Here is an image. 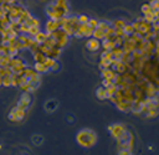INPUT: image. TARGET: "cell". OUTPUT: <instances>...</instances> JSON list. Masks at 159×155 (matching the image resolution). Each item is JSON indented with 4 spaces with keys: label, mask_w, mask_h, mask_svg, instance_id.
Here are the masks:
<instances>
[{
    "label": "cell",
    "mask_w": 159,
    "mask_h": 155,
    "mask_svg": "<svg viewBox=\"0 0 159 155\" xmlns=\"http://www.w3.org/2000/svg\"><path fill=\"white\" fill-rule=\"evenodd\" d=\"M46 12L50 16V19H53V20H60V19L65 17V15L68 12L67 0H55V1H52L47 6Z\"/></svg>",
    "instance_id": "6da1fadb"
},
{
    "label": "cell",
    "mask_w": 159,
    "mask_h": 155,
    "mask_svg": "<svg viewBox=\"0 0 159 155\" xmlns=\"http://www.w3.org/2000/svg\"><path fill=\"white\" fill-rule=\"evenodd\" d=\"M76 141L80 146L84 148V149H89L92 146L96 145L97 143V134L89 129V128H84V129H81L77 135H76Z\"/></svg>",
    "instance_id": "7a4b0ae2"
},
{
    "label": "cell",
    "mask_w": 159,
    "mask_h": 155,
    "mask_svg": "<svg viewBox=\"0 0 159 155\" xmlns=\"http://www.w3.org/2000/svg\"><path fill=\"white\" fill-rule=\"evenodd\" d=\"M134 146V139H133V135L132 133H129L128 130L125 131V134L118 139V148L119 149H127V150H130L133 149Z\"/></svg>",
    "instance_id": "3957f363"
},
{
    "label": "cell",
    "mask_w": 159,
    "mask_h": 155,
    "mask_svg": "<svg viewBox=\"0 0 159 155\" xmlns=\"http://www.w3.org/2000/svg\"><path fill=\"white\" fill-rule=\"evenodd\" d=\"M109 133H111V135L114 138V139H119V138H122L124 134H125V131H127V128L123 125V124H113V125H111L109 128Z\"/></svg>",
    "instance_id": "277c9868"
},
{
    "label": "cell",
    "mask_w": 159,
    "mask_h": 155,
    "mask_svg": "<svg viewBox=\"0 0 159 155\" xmlns=\"http://www.w3.org/2000/svg\"><path fill=\"white\" fill-rule=\"evenodd\" d=\"M24 117H25V110L24 109H21V108H14L11 112H10V114H9V119L10 120H14V122H20V120H22L24 119Z\"/></svg>",
    "instance_id": "5b68a950"
},
{
    "label": "cell",
    "mask_w": 159,
    "mask_h": 155,
    "mask_svg": "<svg viewBox=\"0 0 159 155\" xmlns=\"http://www.w3.org/2000/svg\"><path fill=\"white\" fill-rule=\"evenodd\" d=\"M99 46H101V42H99V40H97V38H94V37H89V40L86 42V48L88 50V51H91V52H94V51H97L98 48H99Z\"/></svg>",
    "instance_id": "8992f818"
},
{
    "label": "cell",
    "mask_w": 159,
    "mask_h": 155,
    "mask_svg": "<svg viewBox=\"0 0 159 155\" xmlns=\"http://www.w3.org/2000/svg\"><path fill=\"white\" fill-rule=\"evenodd\" d=\"M30 103H31V97H30V94H29V93H24V94L21 95V98H20L17 105H19V108H21V109L25 110V109L30 105Z\"/></svg>",
    "instance_id": "52a82bcc"
},
{
    "label": "cell",
    "mask_w": 159,
    "mask_h": 155,
    "mask_svg": "<svg viewBox=\"0 0 159 155\" xmlns=\"http://www.w3.org/2000/svg\"><path fill=\"white\" fill-rule=\"evenodd\" d=\"M58 27H60V22H58V20L50 19V20L46 22V30H47V33H52V32H55L56 30H58Z\"/></svg>",
    "instance_id": "ba28073f"
},
{
    "label": "cell",
    "mask_w": 159,
    "mask_h": 155,
    "mask_svg": "<svg viewBox=\"0 0 159 155\" xmlns=\"http://www.w3.org/2000/svg\"><path fill=\"white\" fill-rule=\"evenodd\" d=\"M58 107V102L56 99H48L45 103V109L47 113H53Z\"/></svg>",
    "instance_id": "9c48e42d"
},
{
    "label": "cell",
    "mask_w": 159,
    "mask_h": 155,
    "mask_svg": "<svg viewBox=\"0 0 159 155\" xmlns=\"http://www.w3.org/2000/svg\"><path fill=\"white\" fill-rule=\"evenodd\" d=\"M96 97H97L98 99H101V100L107 99V98H108V94H107V89H106V87H103V86L98 87L97 91H96Z\"/></svg>",
    "instance_id": "30bf717a"
},
{
    "label": "cell",
    "mask_w": 159,
    "mask_h": 155,
    "mask_svg": "<svg viewBox=\"0 0 159 155\" xmlns=\"http://www.w3.org/2000/svg\"><path fill=\"white\" fill-rule=\"evenodd\" d=\"M31 141H32L36 146H40V145L43 143V136H42V135H39V134H35V135H32Z\"/></svg>",
    "instance_id": "8fae6325"
},
{
    "label": "cell",
    "mask_w": 159,
    "mask_h": 155,
    "mask_svg": "<svg viewBox=\"0 0 159 155\" xmlns=\"http://www.w3.org/2000/svg\"><path fill=\"white\" fill-rule=\"evenodd\" d=\"M35 69H36L37 72H41V73H45V72L48 71V68L46 67V64H45L43 62H36V64H35Z\"/></svg>",
    "instance_id": "7c38bea8"
},
{
    "label": "cell",
    "mask_w": 159,
    "mask_h": 155,
    "mask_svg": "<svg viewBox=\"0 0 159 155\" xmlns=\"http://www.w3.org/2000/svg\"><path fill=\"white\" fill-rule=\"evenodd\" d=\"M46 38H47V35L45 33V32H41V31H39L37 33H36V37H35V40H36V42H45L46 41Z\"/></svg>",
    "instance_id": "4fadbf2b"
},
{
    "label": "cell",
    "mask_w": 159,
    "mask_h": 155,
    "mask_svg": "<svg viewBox=\"0 0 159 155\" xmlns=\"http://www.w3.org/2000/svg\"><path fill=\"white\" fill-rule=\"evenodd\" d=\"M152 11V9H150V5L149 4H143L142 5V12L145 15V14H148V12H150Z\"/></svg>",
    "instance_id": "5bb4252c"
},
{
    "label": "cell",
    "mask_w": 159,
    "mask_h": 155,
    "mask_svg": "<svg viewBox=\"0 0 159 155\" xmlns=\"http://www.w3.org/2000/svg\"><path fill=\"white\" fill-rule=\"evenodd\" d=\"M77 20H78V22H80V24H87L88 17H87L86 15H81V16H78V17H77Z\"/></svg>",
    "instance_id": "9a60e30c"
},
{
    "label": "cell",
    "mask_w": 159,
    "mask_h": 155,
    "mask_svg": "<svg viewBox=\"0 0 159 155\" xmlns=\"http://www.w3.org/2000/svg\"><path fill=\"white\" fill-rule=\"evenodd\" d=\"M42 1H43V0H42Z\"/></svg>",
    "instance_id": "2e32d148"
},
{
    "label": "cell",
    "mask_w": 159,
    "mask_h": 155,
    "mask_svg": "<svg viewBox=\"0 0 159 155\" xmlns=\"http://www.w3.org/2000/svg\"><path fill=\"white\" fill-rule=\"evenodd\" d=\"M130 155H132V154H130Z\"/></svg>",
    "instance_id": "e0dca14e"
}]
</instances>
